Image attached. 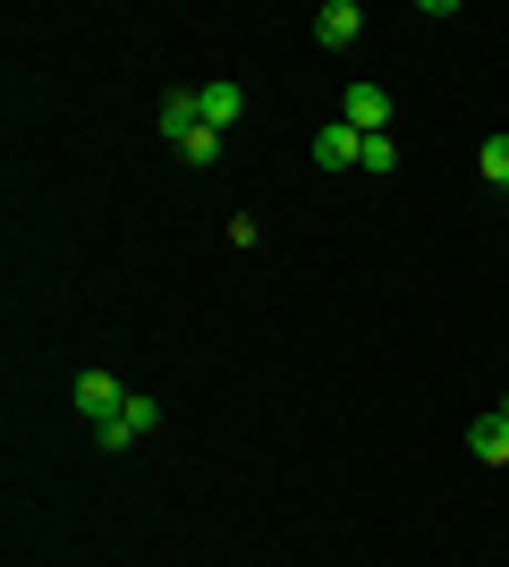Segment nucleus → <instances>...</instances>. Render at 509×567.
<instances>
[{
	"label": "nucleus",
	"mask_w": 509,
	"mask_h": 567,
	"mask_svg": "<svg viewBox=\"0 0 509 567\" xmlns=\"http://www.w3.org/2000/svg\"><path fill=\"white\" fill-rule=\"evenodd\" d=\"M357 34H365V9H357V0H323V9H315V43L323 51H348Z\"/></svg>",
	"instance_id": "nucleus-4"
},
{
	"label": "nucleus",
	"mask_w": 509,
	"mask_h": 567,
	"mask_svg": "<svg viewBox=\"0 0 509 567\" xmlns=\"http://www.w3.org/2000/svg\"><path fill=\"white\" fill-rule=\"evenodd\" d=\"M501 415H509V399H501Z\"/></svg>",
	"instance_id": "nucleus-10"
},
{
	"label": "nucleus",
	"mask_w": 509,
	"mask_h": 567,
	"mask_svg": "<svg viewBox=\"0 0 509 567\" xmlns=\"http://www.w3.org/2000/svg\"><path fill=\"white\" fill-rule=\"evenodd\" d=\"M153 424H162V406H153L145 390H128V399H120V415H111V424H102L94 441H102V450H136V441H145Z\"/></svg>",
	"instance_id": "nucleus-1"
},
{
	"label": "nucleus",
	"mask_w": 509,
	"mask_h": 567,
	"mask_svg": "<svg viewBox=\"0 0 509 567\" xmlns=\"http://www.w3.org/2000/svg\"><path fill=\"white\" fill-rule=\"evenodd\" d=\"M467 450H476V466H509V415H501V406L467 424Z\"/></svg>",
	"instance_id": "nucleus-5"
},
{
	"label": "nucleus",
	"mask_w": 509,
	"mask_h": 567,
	"mask_svg": "<svg viewBox=\"0 0 509 567\" xmlns=\"http://www.w3.org/2000/svg\"><path fill=\"white\" fill-rule=\"evenodd\" d=\"M195 111H204V127H221V136H230V127H238V111H246V94L221 76V85H195Z\"/></svg>",
	"instance_id": "nucleus-6"
},
{
	"label": "nucleus",
	"mask_w": 509,
	"mask_h": 567,
	"mask_svg": "<svg viewBox=\"0 0 509 567\" xmlns=\"http://www.w3.org/2000/svg\"><path fill=\"white\" fill-rule=\"evenodd\" d=\"M476 169H485V187H501V195H509V136H485Z\"/></svg>",
	"instance_id": "nucleus-8"
},
{
	"label": "nucleus",
	"mask_w": 509,
	"mask_h": 567,
	"mask_svg": "<svg viewBox=\"0 0 509 567\" xmlns=\"http://www.w3.org/2000/svg\"><path fill=\"white\" fill-rule=\"evenodd\" d=\"M339 118H348L357 136H390V94L383 85H348V94H339Z\"/></svg>",
	"instance_id": "nucleus-2"
},
{
	"label": "nucleus",
	"mask_w": 509,
	"mask_h": 567,
	"mask_svg": "<svg viewBox=\"0 0 509 567\" xmlns=\"http://www.w3.org/2000/svg\"><path fill=\"white\" fill-rule=\"evenodd\" d=\"M357 169H374V178H383V169H399V136H365Z\"/></svg>",
	"instance_id": "nucleus-9"
},
{
	"label": "nucleus",
	"mask_w": 509,
	"mask_h": 567,
	"mask_svg": "<svg viewBox=\"0 0 509 567\" xmlns=\"http://www.w3.org/2000/svg\"><path fill=\"white\" fill-rule=\"evenodd\" d=\"M357 153H365V136L348 127V118H332V127L315 136V162H323V169H357Z\"/></svg>",
	"instance_id": "nucleus-7"
},
{
	"label": "nucleus",
	"mask_w": 509,
	"mask_h": 567,
	"mask_svg": "<svg viewBox=\"0 0 509 567\" xmlns=\"http://www.w3.org/2000/svg\"><path fill=\"white\" fill-rule=\"evenodd\" d=\"M69 399H77V415H85V424H111V415H120V399H128V390H120V381H111V373H77V390H69Z\"/></svg>",
	"instance_id": "nucleus-3"
}]
</instances>
